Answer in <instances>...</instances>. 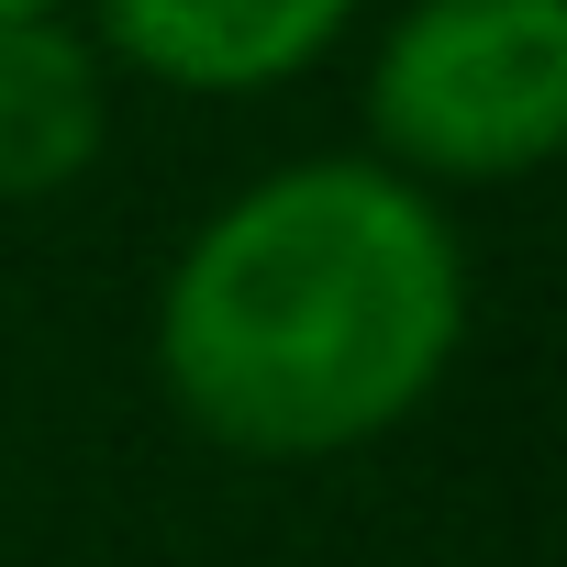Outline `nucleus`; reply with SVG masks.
I'll use <instances>...</instances> for the list:
<instances>
[{"instance_id":"f257e3e1","label":"nucleus","mask_w":567,"mask_h":567,"mask_svg":"<svg viewBox=\"0 0 567 567\" xmlns=\"http://www.w3.org/2000/svg\"><path fill=\"white\" fill-rule=\"evenodd\" d=\"M467 346V245L379 156L245 178L156 290L178 423L245 467H323L401 434Z\"/></svg>"},{"instance_id":"f03ea898","label":"nucleus","mask_w":567,"mask_h":567,"mask_svg":"<svg viewBox=\"0 0 567 567\" xmlns=\"http://www.w3.org/2000/svg\"><path fill=\"white\" fill-rule=\"evenodd\" d=\"M368 145L412 189H501L567 145V0H412L368 56Z\"/></svg>"},{"instance_id":"7ed1b4c3","label":"nucleus","mask_w":567,"mask_h":567,"mask_svg":"<svg viewBox=\"0 0 567 567\" xmlns=\"http://www.w3.org/2000/svg\"><path fill=\"white\" fill-rule=\"evenodd\" d=\"M357 23V0H90L101 56L189 101H256L323 68Z\"/></svg>"},{"instance_id":"20e7f679","label":"nucleus","mask_w":567,"mask_h":567,"mask_svg":"<svg viewBox=\"0 0 567 567\" xmlns=\"http://www.w3.org/2000/svg\"><path fill=\"white\" fill-rule=\"evenodd\" d=\"M112 156V56L68 12L0 23V200H68Z\"/></svg>"},{"instance_id":"39448f33","label":"nucleus","mask_w":567,"mask_h":567,"mask_svg":"<svg viewBox=\"0 0 567 567\" xmlns=\"http://www.w3.org/2000/svg\"><path fill=\"white\" fill-rule=\"evenodd\" d=\"M12 12H56V0H0V23H12Z\"/></svg>"}]
</instances>
